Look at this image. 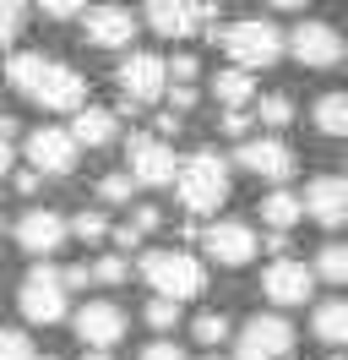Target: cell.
Here are the masks:
<instances>
[{
	"mask_svg": "<svg viewBox=\"0 0 348 360\" xmlns=\"http://www.w3.org/2000/svg\"><path fill=\"white\" fill-rule=\"evenodd\" d=\"M213 44L234 60V71H267L272 60H283V27L267 22V17H250V22H234L223 27V33H213Z\"/></svg>",
	"mask_w": 348,
	"mask_h": 360,
	"instance_id": "obj_1",
	"label": "cell"
},
{
	"mask_svg": "<svg viewBox=\"0 0 348 360\" xmlns=\"http://www.w3.org/2000/svg\"><path fill=\"white\" fill-rule=\"evenodd\" d=\"M174 191H180V202L191 207V213H213V207L229 197V158L213 153V148L180 158V169H174Z\"/></svg>",
	"mask_w": 348,
	"mask_h": 360,
	"instance_id": "obj_2",
	"label": "cell"
},
{
	"mask_svg": "<svg viewBox=\"0 0 348 360\" xmlns=\"http://www.w3.org/2000/svg\"><path fill=\"white\" fill-rule=\"evenodd\" d=\"M142 278H147V290H158V300H174V306L196 300L207 290V268L191 251H147L142 257Z\"/></svg>",
	"mask_w": 348,
	"mask_h": 360,
	"instance_id": "obj_3",
	"label": "cell"
},
{
	"mask_svg": "<svg viewBox=\"0 0 348 360\" xmlns=\"http://www.w3.org/2000/svg\"><path fill=\"white\" fill-rule=\"evenodd\" d=\"M17 300H22V316H27V322H44V328H49V322H65V311H71V295L60 290V268H49V262H33V268H27Z\"/></svg>",
	"mask_w": 348,
	"mask_h": 360,
	"instance_id": "obj_4",
	"label": "cell"
},
{
	"mask_svg": "<svg viewBox=\"0 0 348 360\" xmlns=\"http://www.w3.org/2000/svg\"><path fill=\"white\" fill-rule=\"evenodd\" d=\"M283 49L300 60L304 71H326V66H343V33L332 22H300V27H288V39H283Z\"/></svg>",
	"mask_w": 348,
	"mask_h": 360,
	"instance_id": "obj_5",
	"label": "cell"
},
{
	"mask_svg": "<svg viewBox=\"0 0 348 360\" xmlns=\"http://www.w3.org/2000/svg\"><path fill=\"white\" fill-rule=\"evenodd\" d=\"M126 158H130V169H126L130 186H174L180 158H174L169 142H158V136H147V131H130Z\"/></svg>",
	"mask_w": 348,
	"mask_h": 360,
	"instance_id": "obj_6",
	"label": "cell"
},
{
	"mask_svg": "<svg viewBox=\"0 0 348 360\" xmlns=\"http://www.w3.org/2000/svg\"><path fill=\"white\" fill-rule=\"evenodd\" d=\"M294 355V328L283 316H250L245 328L234 333V360H283Z\"/></svg>",
	"mask_w": 348,
	"mask_h": 360,
	"instance_id": "obj_7",
	"label": "cell"
},
{
	"mask_svg": "<svg viewBox=\"0 0 348 360\" xmlns=\"http://www.w3.org/2000/svg\"><path fill=\"white\" fill-rule=\"evenodd\" d=\"M234 164L250 169V175H261V180H272L278 191L294 180V148H288L283 136H245L234 148Z\"/></svg>",
	"mask_w": 348,
	"mask_h": 360,
	"instance_id": "obj_8",
	"label": "cell"
},
{
	"mask_svg": "<svg viewBox=\"0 0 348 360\" xmlns=\"http://www.w3.org/2000/svg\"><path fill=\"white\" fill-rule=\"evenodd\" d=\"M27 98L44 104V110H55V115H76L87 104V82H82V71H71L65 60H44V77L33 82Z\"/></svg>",
	"mask_w": 348,
	"mask_h": 360,
	"instance_id": "obj_9",
	"label": "cell"
},
{
	"mask_svg": "<svg viewBox=\"0 0 348 360\" xmlns=\"http://www.w3.org/2000/svg\"><path fill=\"white\" fill-rule=\"evenodd\" d=\"M71 328H76V338L87 344V355H109V349L126 338V311H120L114 300H87L82 311L71 316Z\"/></svg>",
	"mask_w": 348,
	"mask_h": 360,
	"instance_id": "obj_10",
	"label": "cell"
},
{
	"mask_svg": "<svg viewBox=\"0 0 348 360\" xmlns=\"http://www.w3.org/2000/svg\"><path fill=\"white\" fill-rule=\"evenodd\" d=\"M76 158L82 148L60 131V126H39V131H27V164H33V175H71L76 169Z\"/></svg>",
	"mask_w": 348,
	"mask_h": 360,
	"instance_id": "obj_11",
	"label": "cell"
},
{
	"mask_svg": "<svg viewBox=\"0 0 348 360\" xmlns=\"http://www.w3.org/2000/svg\"><path fill=\"white\" fill-rule=\"evenodd\" d=\"M256 229L239 224V219H218L213 229H201V246H207V257H213L218 268H245L250 257H256Z\"/></svg>",
	"mask_w": 348,
	"mask_h": 360,
	"instance_id": "obj_12",
	"label": "cell"
},
{
	"mask_svg": "<svg viewBox=\"0 0 348 360\" xmlns=\"http://www.w3.org/2000/svg\"><path fill=\"white\" fill-rule=\"evenodd\" d=\"M82 22H87L82 33L93 49H130V39L142 33L130 6H93V11H82Z\"/></svg>",
	"mask_w": 348,
	"mask_h": 360,
	"instance_id": "obj_13",
	"label": "cell"
},
{
	"mask_svg": "<svg viewBox=\"0 0 348 360\" xmlns=\"http://www.w3.org/2000/svg\"><path fill=\"white\" fill-rule=\"evenodd\" d=\"M169 88V77H163V55H147V49H130L126 66H120V93H126V104H152L158 93Z\"/></svg>",
	"mask_w": 348,
	"mask_h": 360,
	"instance_id": "obj_14",
	"label": "cell"
},
{
	"mask_svg": "<svg viewBox=\"0 0 348 360\" xmlns=\"http://www.w3.org/2000/svg\"><path fill=\"white\" fill-rule=\"evenodd\" d=\"M261 290H267L272 306H304V300L316 295V273H310V262L283 257V262H272V268L261 273Z\"/></svg>",
	"mask_w": 348,
	"mask_h": 360,
	"instance_id": "obj_15",
	"label": "cell"
},
{
	"mask_svg": "<svg viewBox=\"0 0 348 360\" xmlns=\"http://www.w3.org/2000/svg\"><path fill=\"white\" fill-rule=\"evenodd\" d=\"M300 213H304V219H316L321 229H337L348 219V180L343 175L310 180V186H304V197H300Z\"/></svg>",
	"mask_w": 348,
	"mask_h": 360,
	"instance_id": "obj_16",
	"label": "cell"
},
{
	"mask_svg": "<svg viewBox=\"0 0 348 360\" xmlns=\"http://www.w3.org/2000/svg\"><path fill=\"white\" fill-rule=\"evenodd\" d=\"M17 246L27 251V257L49 262V257L65 246V219H60V213H49V207H27V213L17 219Z\"/></svg>",
	"mask_w": 348,
	"mask_h": 360,
	"instance_id": "obj_17",
	"label": "cell"
},
{
	"mask_svg": "<svg viewBox=\"0 0 348 360\" xmlns=\"http://www.w3.org/2000/svg\"><path fill=\"white\" fill-rule=\"evenodd\" d=\"M142 17H147V27L163 33V39H191V33H201V22H213L218 11L213 6H180V0L169 6V0H152Z\"/></svg>",
	"mask_w": 348,
	"mask_h": 360,
	"instance_id": "obj_18",
	"label": "cell"
},
{
	"mask_svg": "<svg viewBox=\"0 0 348 360\" xmlns=\"http://www.w3.org/2000/svg\"><path fill=\"white\" fill-rule=\"evenodd\" d=\"M65 136H71L76 148H104V142L120 136V120H114V110H76Z\"/></svg>",
	"mask_w": 348,
	"mask_h": 360,
	"instance_id": "obj_19",
	"label": "cell"
},
{
	"mask_svg": "<svg viewBox=\"0 0 348 360\" xmlns=\"http://www.w3.org/2000/svg\"><path fill=\"white\" fill-rule=\"evenodd\" d=\"M304 213H300V197H294V191H288V186H283V191H267V197H261V224L272 229V235H288V229L300 224Z\"/></svg>",
	"mask_w": 348,
	"mask_h": 360,
	"instance_id": "obj_20",
	"label": "cell"
},
{
	"mask_svg": "<svg viewBox=\"0 0 348 360\" xmlns=\"http://www.w3.org/2000/svg\"><path fill=\"white\" fill-rule=\"evenodd\" d=\"M310 333L321 338V344H332V349L348 344V306H343V300H321L316 316H310Z\"/></svg>",
	"mask_w": 348,
	"mask_h": 360,
	"instance_id": "obj_21",
	"label": "cell"
},
{
	"mask_svg": "<svg viewBox=\"0 0 348 360\" xmlns=\"http://www.w3.org/2000/svg\"><path fill=\"white\" fill-rule=\"evenodd\" d=\"M213 98L229 104V115H239L250 98H256V77H245V71H218L213 77Z\"/></svg>",
	"mask_w": 348,
	"mask_h": 360,
	"instance_id": "obj_22",
	"label": "cell"
},
{
	"mask_svg": "<svg viewBox=\"0 0 348 360\" xmlns=\"http://www.w3.org/2000/svg\"><path fill=\"white\" fill-rule=\"evenodd\" d=\"M44 77V55L39 49H17L11 60H6V88H17V93H33V82Z\"/></svg>",
	"mask_w": 348,
	"mask_h": 360,
	"instance_id": "obj_23",
	"label": "cell"
},
{
	"mask_svg": "<svg viewBox=\"0 0 348 360\" xmlns=\"http://www.w3.org/2000/svg\"><path fill=\"white\" fill-rule=\"evenodd\" d=\"M316 126H321L326 136H348V93L316 98Z\"/></svg>",
	"mask_w": 348,
	"mask_h": 360,
	"instance_id": "obj_24",
	"label": "cell"
},
{
	"mask_svg": "<svg viewBox=\"0 0 348 360\" xmlns=\"http://www.w3.org/2000/svg\"><path fill=\"white\" fill-rule=\"evenodd\" d=\"M310 273H316V278H326V284H348V246H343V240H326Z\"/></svg>",
	"mask_w": 348,
	"mask_h": 360,
	"instance_id": "obj_25",
	"label": "cell"
},
{
	"mask_svg": "<svg viewBox=\"0 0 348 360\" xmlns=\"http://www.w3.org/2000/svg\"><path fill=\"white\" fill-rule=\"evenodd\" d=\"M65 235H76L82 246H93V240H109V219H104V213H93V207H82L76 219H65Z\"/></svg>",
	"mask_w": 348,
	"mask_h": 360,
	"instance_id": "obj_26",
	"label": "cell"
},
{
	"mask_svg": "<svg viewBox=\"0 0 348 360\" xmlns=\"http://www.w3.org/2000/svg\"><path fill=\"white\" fill-rule=\"evenodd\" d=\"M126 278H130V262H126V257H114V251L87 268V284H126Z\"/></svg>",
	"mask_w": 348,
	"mask_h": 360,
	"instance_id": "obj_27",
	"label": "cell"
},
{
	"mask_svg": "<svg viewBox=\"0 0 348 360\" xmlns=\"http://www.w3.org/2000/svg\"><path fill=\"white\" fill-rule=\"evenodd\" d=\"M191 333L201 338L207 349H218V344L229 338V316H223V311H201V316H196V322H191Z\"/></svg>",
	"mask_w": 348,
	"mask_h": 360,
	"instance_id": "obj_28",
	"label": "cell"
},
{
	"mask_svg": "<svg viewBox=\"0 0 348 360\" xmlns=\"http://www.w3.org/2000/svg\"><path fill=\"white\" fill-rule=\"evenodd\" d=\"M288 120H294V104H288L283 93H272V98H261V126H267V131H283Z\"/></svg>",
	"mask_w": 348,
	"mask_h": 360,
	"instance_id": "obj_29",
	"label": "cell"
},
{
	"mask_svg": "<svg viewBox=\"0 0 348 360\" xmlns=\"http://www.w3.org/2000/svg\"><path fill=\"white\" fill-rule=\"evenodd\" d=\"M0 360H33V338L22 328H0Z\"/></svg>",
	"mask_w": 348,
	"mask_h": 360,
	"instance_id": "obj_30",
	"label": "cell"
},
{
	"mask_svg": "<svg viewBox=\"0 0 348 360\" xmlns=\"http://www.w3.org/2000/svg\"><path fill=\"white\" fill-rule=\"evenodd\" d=\"M22 22H27V11H22V6H0V49H11V44H17Z\"/></svg>",
	"mask_w": 348,
	"mask_h": 360,
	"instance_id": "obj_31",
	"label": "cell"
},
{
	"mask_svg": "<svg viewBox=\"0 0 348 360\" xmlns=\"http://www.w3.org/2000/svg\"><path fill=\"white\" fill-rule=\"evenodd\" d=\"M174 322H180V306H174V300H152V306H147V328L169 333Z\"/></svg>",
	"mask_w": 348,
	"mask_h": 360,
	"instance_id": "obj_32",
	"label": "cell"
},
{
	"mask_svg": "<svg viewBox=\"0 0 348 360\" xmlns=\"http://www.w3.org/2000/svg\"><path fill=\"white\" fill-rule=\"evenodd\" d=\"M98 197H104V202H130V180H126V175L98 180Z\"/></svg>",
	"mask_w": 348,
	"mask_h": 360,
	"instance_id": "obj_33",
	"label": "cell"
},
{
	"mask_svg": "<svg viewBox=\"0 0 348 360\" xmlns=\"http://www.w3.org/2000/svg\"><path fill=\"white\" fill-rule=\"evenodd\" d=\"M158 219H163V213H158L152 202H136V207H130V229H136V235H147V229H158Z\"/></svg>",
	"mask_w": 348,
	"mask_h": 360,
	"instance_id": "obj_34",
	"label": "cell"
},
{
	"mask_svg": "<svg viewBox=\"0 0 348 360\" xmlns=\"http://www.w3.org/2000/svg\"><path fill=\"white\" fill-rule=\"evenodd\" d=\"M44 17H49V22H82V6H71V0H49Z\"/></svg>",
	"mask_w": 348,
	"mask_h": 360,
	"instance_id": "obj_35",
	"label": "cell"
},
{
	"mask_svg": "<svg viewBox=\"0 0 348 360\" xmlns=\"http://www.w3.org/2000/svg\"><path fill=\"white\" fill-rule=\"evenodd\" d=\"M142 360H185V349H180L174 338H158V344H147V349H142Z\"/></svg>",
	"mask_w": 348,
	"mask_h": 360,
	"instance_id": "obj_36",
	"label": "cell"
},
{
	"mask_svg": "<svg viewBox=\"0 0 348 360\" xmlns=\"http://www.w3.org/2000/svg\"><path fill=\"white\" fill-rule=\"evenodd\" d=\"M60 290H87V262H71V268H60Z\"/></svg>",
	"mask_w": 348,
	"mask_h": 360,
	"instance_id": "obj_37",
	"label": "cell"
},
{
	"mask_svg": "<svg viewBox=\"0 0 348 360\" xmlns=\"http://www.w3.org/2000/svg\"><path fill=\"white\" fill-rule=\"evenodd\" d=\"M109 240H114V246H120V251L142 246V235H136V229H130V224H114V229H109ZM120 251H114V257H120Z\"/></svg>",
	"mask_w": 348,
	"mask_h": 360,
	"instance_id": "obj_38",
	"label": "cell"
},
{
	"mask_svg": "<svg viewBox=\"0 0 348 360\" xmlns=\"http://www.w3.org/2000/svg\"><path fill=\"white\" fill-rule=\"evenodd\" d=\"M223 136L245 142V136H250V115H223Z\"/></svg>",
	"mask_w": 348,
	"mask_h": 360,
	"instance_id": "obj_39",
	"label": "cell"
},
{
	"mask_svg": "<svg viewBox=\"0 0 348 360\" xmlns=\"http://www.w3.org/2000/svg\"><path fill=\"white\" fill-rule=\"evenodd\" d=\"M169 104H174V120L185 110H196V88H169Z\"/></svg>",
	"mask_w": 348,
	"mask_h": 360,
	"instance_id": "obj_40",
	"label": "cell"
},
{
	"mask_svg": "<svg viewBox=\"0 0 348 360\" xmlns=\"http://www.w3.org/2000/svg\"><path fill=\"white\" fill-rule=\"evenodd\" d=\"M17 191H22V197H33V191H39V175H33V169H22V175H17Z\"/></svg>",
	"mask_w": 348,
	"mask_h": 360,
	"instance_id": "obj_41",
	"label": "cell"
},
{
	"mask_svg": "<svg viewBox=\"0 0 348 360\" xmlns=\"http://www.w3.org/2000/svg\"><path fill=\"white\" fill-rule=\"evenodd\" d=\"M180 131V120H174V115H158V142H163V136H174Z\"/></svg>",
	"mask_w": 348,
	"mask_h": 360,
	"instance_id": "obj_42",
	"label": "cell"
},
{
	"mask_svg": "<svg viewBox=\"0 0 348 360\" xmlns=\"http://www.w3.org/2000/svg\"><path fill=\"white\" fill-rule=\"evenodd\" d=\"M11 158H17V153H11V142H0V175L11 169Z\"/></svg>",
	"mask_w": 348,
	"mask_h": 360,
	"instance_id": "obj_43",
	"label": "cell"
},
{
	"mask_svg": "<svg viewBox=\"0 0 348 360\" xmlns=\"http://www.w3.org/2000/svg\"><path fill=\"white\" fill-rule=\"evenodd\" d=\"M82 360H114V355H82Z\"/></svg>",
	"mask_w": 348,
	"mask_h": 360,
	"instance_id": "obj_44",
	"label": "cell"
},
{
	"mask_svg": "<svg viewBox=\"0 0 348 360\" xmlns=\"http://www.w3.org/2000/svg\"><path fill=\"white\" fill-rule=\"evenodd\" d=\"M33 360H60V355H33Z\"/></svg>",
	"mask_w": 348,
	"mask_h": 360,
	"instance_id": "obj_45",
	"label": "cell"
},
{
	"mask_svg": "<svg viewBox=\"0 0 348 360\" xmlns=\"http://www.w3.org/2000/svg\"><path fill=\"white\" fill-rule=\"evenodd\" d=\"M207 360H223V355H218V349H213V355H207Z\"/></svg>",
	"mask_w": 348,
	"mask_h": 360,
	"instance_id": "obj_46",
	"label": "cell"
},
{
	"mask_svg": "<svg viewBox=\"0 0 348 360\" xmlns=\"http://www.w3.org/2000/svg\"><path fill=\"white\" fill-rule=\"evenodd\" d=\"M283 360H294V355H283Z\"/></svg>",
	"mask_w": 348,
	"mask_h": 360,
	"instance_id": "obj_47",
	"label": "cell"
},
{
	"mask_svg": "<svg viewBox=\"0 0 348 360\" xmlns=\"http://www.w3.org/2000/svg\"><path fill=\"white\" fill-rule=\"evenodd\" d=\"M332 360H343V355H332Z\"/></svg>",
	"mask_w": 348,
	"mask_h": 360,
	"instance_id": "obj_48",
	"label": "cell"
}]
</instances>
